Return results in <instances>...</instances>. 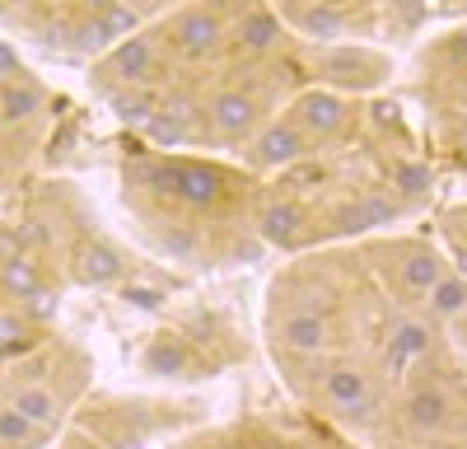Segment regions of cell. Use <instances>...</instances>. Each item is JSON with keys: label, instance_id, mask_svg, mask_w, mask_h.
<instances>
[{"label": "cell", "instance_id": "1", "mask_svg": "<svg viewBox=\"0 0 467 449\" xmlns=\"http://www.w3.org/2000/svg\"><path fill=\"white\" fill-rule=\"evenodd\" d=\"M164 183H169V193H178V197L192 202V206H211V202L220 197L215 169H202V164H169V169H164Z\"/></svg>", "mask_w": 467, "mask_h": 449}, {"label": "cell", "instance_id": "2", "mask_svg": "<svg viewBox=\"0 0 467 449\" xmlns=\"http://www.w3.org/2000/svg\"><path fill=\"white\" fill-rule=\"evenodd\" d=\"M327 398L346 412H365L369 407V384L360 370H332L327 374Z\"/></svg>", "mask_w": 467, "mask_h": 449}, {"label": "cell", "instance_id": "3", "mask_svg": "<svg viewBox=\"0 0 467 449\" xmlns=\"http://www.w3.org/2000/svg\"><path fill=\"white\" fill-rule=\"evenodd\" d=\"M281 342L295 347V351H318L327 342V323L318 314H295L281 323Z\"/></svg>", "mask_w": 467, "mask_h": 449}, {"label": "cell", "instance_id": "4", "mask_svg": "<svg viewBox=\"0 0 467 449\" xmlns=\"http://www.w3.org/2000/svg\"><path fill=\"white\" fill-rule=\"evenodd\" d=\"M407 412H411V426H420V431H440V426L449 422V398H444L440 389H420V393H411Z\"/></svg>", "mask_w": 467, "mask_h": 449}, {"label": "cell", "instance_id": "5", "mask_svg": "<svg viewBox=\"0 0 467 449\" xmlns=\"http://www.w3.org/2000/svg\"><path fill=\"white\" fill-rule=\"evenodd\" d=\"M402 277H407L411 290H435V286L444 281V262H440L435 253H411V257L402 262Z\"/></svg>", "mask_w": 467, "mask_h": 449}, {"label": "cell", "instance_id": "6", "mask_svg": "<svg viewBox=\"0 0 467 449\" xmlns=\"http://www.w3.org/2000/svg\"><path fill=\"white\" fill-rule=\"evenodd\" d=\"M420 351H431V332H425L416 318L393 323V365H402V360H411Z\"/></svg>", "mask_w": 467, "mask_h": 449}, {"label": "cell", "instance_id": "7", "mask_svg": "<svg viewBox=\"0 0 467 449\" xmlns=\"http://www.w3.org/2000/svg\"><path fill=\"white\" fill-rule=\"evenodd\" d=\"M15 412H19L24 422H33V426H52L57 422V398L47 389H24L15 398Z\"/></svg>", "mask_w": 467, "mask_h": 449}, {"label": "cell", "instance_id": "8", "mask_svg": "<svg viewBox=\"0 0 467 449\" xmlns=\"http://www.w3.org/2000/svg\"><path fill=\"white\" fill-rule=\"evenodd\" d=\"M431 309L444 314V318H462V314H467V281L444 277V281L431 290Z\"/></svg>", "mask_w": 467, "mask_h": 449}, {"label": "cell", "instance_id": "9", "mask_svg": "<svg viewBox=\"0 0 467 449\" xmlns=\"http://www.w3.org/2000/svg\"><path fill=\"white\" fill-rule=\"evenodd\" d=\"M295 224H299V211H295V206H271V211L262 215V235H266L271 244H290V239H295Z\"/></svg>", "mask_w": 467, "mask_h": 449}, {"label": "cell", "instance_id": "10", "mask_svg": "<svg viewBox=\"0 0 467 449\" xmlns=\"http://www.w3.org/2000/svg\"><path fill=\"white\" fill-rule=\"evenodd\" d=\"M257 155H262L266 164H276V160H295V155H299V136H295L290 127H285V131H271V136H262Z\"/></svg>", "mask_w": 467, "mask_h": 449}, {"label": "cell", "instance_id": "11", "mask_svg": "<svg viewBox=\"0 0 467 449\" xmlns=\"http://www.w3.org/2000/svg\"><path fill=\"white\" fill-rule=\"evenodd\" d=\"M182 360H187V351H182L178 342H154V347L145 351V365H150L154 374H178Z\"/></svg>", "mask_w": 467, "mask_h": 449}, {"label": "cell", "instance_id": "12", "mask_svg": "<svg viewBox=\"0 0 467 449\" xmlns=\"http://www.w3.org/2000/svg\"><path fill=\"white\" fill-rule=\"evenodd\" d=\"M0 112H5V118H28V112H37V89L5 85V94H0Z\"/></svg>", "mask_w": 467, "mask_h": 449}, {"label": "cell", "instance_id": "13", "mask_svg": "<svg viewBox=\"0 0 467 449\" xmlns=\"http://www.w3.org/2000/svg\"><path fill=\"white\" fill-rule=\"evenodd\" d=\"M85 277L89 281H117L122 277V262H117V253H108V248H89L85 253Z\"/></svg>", "mask_w": 467, "mask_h": 449}, {"label": "cell", "instance_id": "14", "mask_svg": "<svg viewBox=\"0 0 467 449\" xmlns=\"http://www.w3.org/2000/svg\"><path fill=\"white\" fill-rule=\"evenodd\" d=\"M0 440H5V444H24V440H33V422H24L15 407H10V412H0Z\"/></svg>", "mask_w": 467, "mask_h": 449}, {"label": "cell", "instance_id": "15", "mask_svg": "<svg viewBox=\"0 0 467 449\" xmlns=\"http://www.w3.org/2000/svg\"><path fill=\"white\" fill-rule=\"evenodd\" d=\"M308 122H314L318 131H332L341 122V103L337 99H314V103H308Z\"/></svg>", "mask_w": 467, "mask_h": 449}, {"label": "cell", "instance_id": "16", "mask_svg": "<svg viewBox=\"0 0 467 449\" xmlns=\"http://www.w3.org/2000/svg\"><path fill=\"white\" fill-rule=\"evenodd\" d=\"M5 281H10L15 290H24V295H37V277H33L28 262H19V257L5 262Z\"/></svg>", "mask_w": 467, "mask_h": 449}, {"label": "cell", "instance_id": "17", "mask_svg": "<svg viewBox=\"0 0 467 449\" xmlns=\"http://www.w3.org/2000/svg\"><path fill=\"white\" fill-rule=\"evenodd\" d=\"M127 299H131V305H140V309H154V305H160V295H154V290H131Z\"/></svg>", "mask_w": 467, "mask_h": 449}, {"label": "cell", "instance_id": "18", "mask_svg": "<svg viewBox=\"0 0 467 449\" xmlns=\"http://www.w3.org/2000/svg\"><path fill=\"white\" fill-rule=\"evenodd\" d=\"M15 70H19V57H15L5 43H0V75H15Z\"/></svg>", "mask_w": 467, "mask_h": 449}, {"label": "cell", "instance_id": "19", "mask_svg": "<svg viewBox=\"0 0 467 449\" xmlns=\"http://www.w3.org/2000/svg\"><path fill=\"white\" fill-rule=\"evenodd\" d=\"M10 337H19V323L15 318H0V342H10Z\"/></svg>", "mask_w": 467, "mask_h": 449}, {"label": "cell", "instance_id": "20", "mask_svg": "<svg viewBox=\"0 0 467 449\" xmlns=\"http://www.w3.org/2000/svg\"><path fill=\"white\" fill-rule=\"evenodd\" d=\"M462 342H467V318H462Z\"/></svg>", "mask_w": 467, "mask_h": 449}, {"label": "cell", "instance_id": "21", "mask_svg": "<svg viewBox=\"0 0 467 449\" xmlns=\"http://www.w3.org/2000/svg\"><path fill=\"white\" fill-rule=\"evenodd\" d=\"M462 145H467V141H462Z\"/></svg>", "mask_w": 467, "mask_h": 449}]
</instances>
